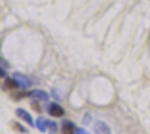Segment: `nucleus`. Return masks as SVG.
<instances>
[{
  "instance_id": "nucleus-1",
  "label": "nucleus",
  "mask_w": 150,
  "mask_h": 134,
  "mask_svg": "<svg viewBox=\"0 0 150 134\" xmlns=\"http://www.w3.org/2000/svg\"><path fill=\"white\" fill-rule=\"evenodd\" d=\"M13 79L17 82V85L23 88V89H26V88H30L32 86V81L28 77L24 75L23 73H19V72H14L13 73Z\"/></svg>"
},
{
  "instance_id": "nucleus-2",
  "label": "nucleus",
  "mask_w": 150,
  "mask_h": 134,
  "mask_svg": "<svg viewBox=\"0 0 150 134\" xmlns=\"http://www.w3.org/2000/svg\"><path fill=\"white\" fill-rule=\"evenodd\" d=\"M47 112L53 117H61L64 115V109L57 103H51L47 106Z\"/></svg>"
},
{
  "instance_id": "nucleus-3",
  "label": "nucleus",
  "mask_w": 150,
  "mask_h": 134,
  "mask_svg": "<svg viewBox=\"0 0 150 134\" xmlns=\"http://www.w3.org/2000/svg\"><path fill=\"white\" fill-rule=\"evenodd\" d=\"M28 97L33 98V99H36V100H41V102H47L50 99V95L46 91L41 89H35L30 91L28 94Z\"/></svg>"
},
{
  "instance_id": "nucleus-4",
  "label": "nucleus",
  "mask_w": 150,
  "mask_h": 134,
  "mask_svg": "<svg viewBox=\"0 0 150 134\" xmlns=\"http://www.w3.org/2000/svg\"><path fill=\"white\" fill-rule=\"evenodd\" d=\"M16 115H17L21 119L25 121L26 123H28V125L34 126V121H33L32 115H30V113L26 112L25 109H23V108H17V109H16Z\"/></svg>"
},
{
  "instance_id": "nucleus-5",
  "label": "nucleus",
  "mask_w": 150,
  "mask_h": 134,
  "mask_svg": "<svg viewBox=\"0 0 150 134\" xmlns=\"http://www.w3.org/2000/svg\"><path fill=\"white\" fill-rule=\"evenodd\" d=\"M94 131L96 134H111V128L110 126L104 123V122H96L94 125Z\"/></svg>"
},
{
  "instance_id": "nucleus-6",
  "label": "nucleus",
  "mask_w": 150,
  "mask_h": 134,
  "mask_svg": "<svg viewBox=\"0 0 150 134\" xmlns=\"http://www.w3.org/2000/svg\"><path fill=\"white\" fill-rule=\"evenodd\" d=\"M75 124L70 121L62 122V134H75Z\"/></svg>"
},
{
  "instance_id": "nucleus-7",
  "label": "nucleus",
  "mask_w": 150,
  "mask_h": 134,
  "mask_svg": "<svg viewBox=\"0 0 150 134\" xmlns=\"http://www.w3.org/2000/svg\"><path fill=\"white\" fill-rule=\"evenodd\" d=\"M36 127L41 132H45L46 128L49 127V119L44 118V117H38L36 119Z\"/></svg>"
},
{
  "instance_id": "nucleus-8",
  "label": "nucleus",
  "mask_w": 150,
  "mask_h": 134,
  "mask_svg": "<svg viewBox=\"0 0 150 134\" xmlns=\"http://www.w3.org/2000/svg\"><path fill=\"white\" fill-rule=\"evenodd\" d=\"M5 86H6V88H9V89H14V88L19 87L14 79H7L6 82H5Z\"/></svg>"
},
{
  "instance_id": "nucleus-9",
  "label": "nucleus",
  "mask_w": 150,
  "mask_h": 134,
  "mask_svg": "<svg viewBox=\"0 0 150 134\" xmlns=\"http://www.w3.org/2000/svg\"><path fill=\"white\" fill-rule=\"evenodd\" d=\"M57 127H58V125H57L55 122L49 121V128L51 130V132H55V131H57Z\"/></svg>"
},
{
  "instance_id": "nucleus-10",
  "label": "nucleus",
  "mask_w": 150,
  "mask_h": 134,
  "mask_svg": "<svg viewBox=\"0 0 150 134\" xmlns=\"http://www.w3.org/2000/svg\"><path fill=\"white\" fill-rule=\"evenodd\" d=\"M13 126H14V128H16V130H21V132H23V133H26V130H25V128H24V127H23L21 124L13 123Z\"/></svg>"
},
{
  "instance_id": "nucleus-11",
  "label": "nucleus",
  "mask_w": 150,
  "mask_h": 134,
  "mask_svg": "<svg viewBox=\"0 0 150 134\" xmlns=\"http://www.w3.org/2000/svg\"><path fill=\"white\" fill-rule=\"evenodd\" d=\"M90 121H91V115L87 113V114L85 115V118H83V123H85V124H89Z\"/></svg>"
},
{
  "instance_id": "nucleus-12",
  "label": "nucleus",
  "mask_w": 150,
  "mask_h": 134,
  "mask_svg": "<svg viewBox=\"0 0 150 134\" xmlns=\"http://www.w3.org/2000/svg\"><path fill=\"white\" fill-rule=\"evenodd\" d=\"M76 133L77 134H90L87 130H85V128H78L77 131H76Z\"/></svg>"
}]
</instances>
